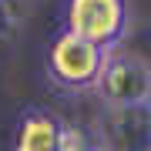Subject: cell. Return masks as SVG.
Wrapping results in <instances>:
<instances>
[{"label": "cell", "mask_w": 151, "mask_h": 151, "mask_svg": "<svg viewBox=\"0 0 151 151\" xmlns=\"http://www.w3.org/2000/svg\"><path fill=\"white\" fill-rule=\"evenodd\" d=\"M104 60H108V50L94 47L91 40L77 37V34H70V30H60L57 37L50 40V50H47V74L54 77L60 87L87 91V87L97 84Z\"/></svg>", "instance_id": "3"}, {"label": "cell", "mask_w": 151, "mask_h": 151, "mask_svg": "<svg viewBox=\"0 0 151 151\" xmlns=\"http://www.w3.org/2000/svg\"><path fill=\"white\" fill-rule=\"evenodd\" d=\"M108 108H148L151 104V64L128 50H111L94 84Z\"/></svg>", "instance_id": "1"}, {"label": "cell", "mask_w": 151, "mask_h": 151, "mask_svg": "<svg viewBox=\"0 0 151 151\" xmlns=\"http://www.w3.org/2000/svg\"><path fill=\"white\" fill-rule=\"evenodd\" d=\"M64 148V124L50 111L30 108L20 114L14 131V151H60Z\"/></svg>", "instance_id": "5"}, {"label": "cell", "mask_w": 151, "mask_h": 151, "mask_svg": "<svg viewBox=\"0 0 151 151\" xmlns=\"http://www.w3.org/2000/svg\"><path fill=\"white\" fill-rule=\"evenodd\" d=\"M94 145L87 141V134L81 128H70V124H64V148L60 151H91Z\"/></svg>", "instance_id": "7"}, {"label": "cell", "mask_w": 151, "mask_h": 151, "mask_svg": "<svg viewBox=\"0 0 151 151\" xmlns=\"http://www.w3.org/2000/svg\"><path fill=\"white\" fill-rule=\"evenodd\" d=\"M64 30L111 54V50H118L124 30H128V0H67Z\"/></svg>", "instance_id": "2"}, {"label": "cell", "mask_w": 151, "mask_h": 151, "mask_svg": "<svg viewBox=\"0 0 151 151\" xmlns=\"http://www.w3.org/2000/svg\"><path fill=\"white\" fill-rule=\"evenodd\" d=\"M24 17V7L17 0H0V37H7Z\"/></svg>", "instance_id": "6"}, {"label": "cell", "mask_w": 151, "mask_h": 151, "mask_svg": "<svg viewBox=\"0 0 151 151\" xmlns=\"http://www.w3.org/2000/svg\"><path fill=\"white\" fill-rule=\"evenodd\" d=\"M94 138L104 151H151V108H108Z\"/></svg>", "instance_id": "4"}, {"label": "cell", "mask_w": 151, "mask_h": 151, "mask_svg": "<svg viewBox=\"0 0 151 151\" xmlns=\"http://www.w3.org/2000/svg\"><path fill=\"white\" fill-rule=\"evenodd\" d=\"M148 108H151V104H148Z\"/></svg>", "instance_id": "9"}, {"label": "cell", "mask_w": 151, "mask_h": 151, "mask_svg": "<svg viewBox=\"0 0 151 151\" xmlns=\"http://www.w3.org/2000/svg\"><path fill=\"white\" fill-rule=\"evenodd\" d=\"M91 151H104V148H97V145H94V148H91Z\"/></svg>", "instance_id": "8"}]
</instances>
